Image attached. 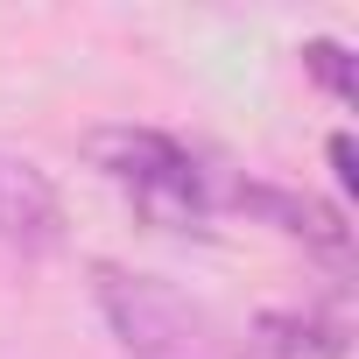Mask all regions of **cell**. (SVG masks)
Segmentation results:
<instances>
[{"mask_svg":"<svg viewBox=\"0 0 359 359\" xmlns=\"http://www.w3.org/2000/svg\"><path fill=\"white\" fill-rule=\"evenodd\" d=\"M331 169H338V184H345V191L359 184V169H352V134H331Z\"/></svg>","mask_w":359,"mask_h":359,"instance_id":"8992f818","label":"cell"},{"mask_svg":"<svg viewBox=\"0 0 359 359\" xmlns=\"http://www.w3.org/2000/svg\"><path fill=\"white\" fill-rule=\"evenodd\" d=\"M64 240H71V219H64L57 184L36 162L0 148V247L22 254V261H50Z\"/></svg>","mask_w":359,"mask_h":359,"instance_id":"3957f363","label":"cell"},{"mask_svg":"<svg viewBox=\"0 0 359 359\" xmlns=\"http://www.w3.org/2000/svg\"><path fill=\"white\" fill-rule=\"evenodd\" d=\"M99 310L113 324V338L134 352V359H191L198 338H205V310L191 296H176L169 282L155 275H127V268H99Z\"/></svg>","mask_w":359,"mask_h":359,"instance_id":"7a4b0ae2","label":"cell"},{"mask_svg":"<svg viewBox=\"0 0 359 359\" xmlns=\"http://www.w3.org/2000/svg\"><path fill=\"white\" fill-rule=\"evenodd\" d=\"M233 205L275 219L289 240H310V247H324V254H345V226H338V212L317 205V198H296V191H275V184H240Z\"/></svg>","mask_w":359,"mask_h":359,"instance_id":"277c9868","label":"cell"},{"mask_svg":"<svg viewBox=\"0 0 359 359\" xmlns=\"http://www.w3.org/2000/svg\"><path fill=\"white\" fill-rule=\"evenodd\" d=\"M85 148L155 226L184 233V226H198L212 212V184H205V169H198V155L184 141H169L155 127H99Z\"/></svg>","mask_w":359,"mask_h":359,"instance_id":"6da1fadb","label":"cell"},{"mask_svg":"<svg viewBox=\"0 0 359 359\" xmlns=\"http://www.w3.org/2000/svg\"><path fill=\"white\" fill-rule=\"evenodd\" d=\"M303 71H310L331 99H352V50H345V43H331V36L303 43Z\"/></svg>","mask_w":359,"mask_h":359,"instance_id":"5b68a950","label":"cell"}]
</instances>
